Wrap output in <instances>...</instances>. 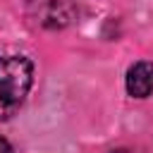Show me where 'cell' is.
<instances>
[{
    "mask_svg": "<svg viewBox=\"0 0 153 153\" xmlns=\"http://www.w3.org/2000/svg\"><path fill=\"white\" fill-rule=\"evenodd\" d=\"M33 81V67L24 55H0V120L12 117Z\"/></svg>",
    "mask_w": 153,
    "mask_h": 153,
    "instance_id": "1",
    "label": "cell"
},
{
    "mask_svg": "<svg viewBox=\"0 0 153 153\" xmlns=\"http://www.w3.org/2000/svg\"><path fill=\"white\" fill-rule=\"evenodd\" d=\"M31 17L45 29H62L74 17L72 0H31Z\"/></svg>",
    "mask_w": 153,
    "mask_h": 153,
    "instance_id": "2",
    "label": "cell"
},
{
    "mask_svg": "<svg viewBox=\"0 0 153 153\" xmlns=\"http://www.w3.org/2000/svg\"><path fill=\"white\" fill-rule=\"evenodd\" d=\"M127 93L146 98L153 93V62H136L127 72Z\"/></svg>",
    "mask_w": 153,
    "mask_h": 153,
    "instance_id": "3",
    "label": "cell"
},
{
    "mask_svg": "<svg viewBox=\"0 0 153 153\" xmlns=\"http://www.w3.org/2000/svg\"><path fill=\"white\" fill-rule=\"evenodd\" d=\"M0 153H12V146H10L2 136H0Z\"/></svg>",
    "mask_w": 153,
    "mask_h": 153,
    "instance_id": "4",
    "label": "cell"
},
{
    "mask_svg": "<svg viewBox=\"0 0 153 153\" xmlns=\"http://www.w3.org/2000/svg\"><path fill=\"white\" fill-rule=\"evenodd\" d=\"M110 153H129V151H110Z\"/></svg>",
    "mask_w": 153,
    "mask_h": 153,
    "instance_id": "5",
    "label": "cell"
}]
</instances>
